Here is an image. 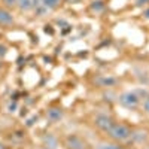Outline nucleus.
I'll use <instances>...</instances> for the list:
<instances>
[{"label":"nucleus","instance_id":"f257e3e1","mask_svg":"<svg viewBox=\"0 0 149 149\" xmlns=\"http://www.w3.org/2000/svg\"><path fill=\"white\" fill-rule=\"evenodd\" d=\"M107 133L112 139L118 142H125L131 137V130L127 125H124V124H116V122L112 125V128Z\"/></svg>","mask_w":149,"mask_h":149},{"label":"nucleus","instance_id":"f03ea898","mask_svg":"<svg viewBox=\"0 0 149 149\" xmlns=\"http://www.w3.org/2000/svg\"><path fill=\"white\" fill-rule=\"evenodd\" d=\"M119 102H121L122 106H125V107H128V109H134V107L139 106L140 98H139V95L136 94V93L128 91V93H124V94L119 97Z\"/></svg>","mask_w":149,"mask_h":149},{"label":"nucleus","instance_id":"7ed1b4c3","mask_svg":"<svg viewBox=\"0 0 149 149\" xmlns=\"http://www.w3.org/2000/svg\"><path fill=\"white\" fill-rule=\"evenodd\" d=\"M95 127L97 128H100L103 131H109L112 128V125L115 124V121L112 119L110 116H106V115H100V116H97L95 118Z\"/></svg>","mask_w":149,"mask_h":149},{"label":"nucleus","instance_id":"20e7f679","mask_svg":"<svg viewBox=\"0 0 149 149\" xmlns=\"http://www.w3.org/2000/svg\"><path fill=\"white\" fill-rule=\"evenodd\" d=\"M14 21V15L6 8H0V27H10Z\"/></svg>","mask_w":149,"mask_h":149},{"label":"nucleus","instance_id":"39448f33","mask_svg":"<svg viewBox=\"0 0 149 149\" xmlns=\"http://www.w3.org/2000/svg\"><path fill=\"white\" fill-rule=\"evenodd\" d=\"M67 143H69V148L70 149H85V142L81 140L76 136H72V137L67 139Z\"/></svg>","mask_w":149,"mask_h":149},{"label":"nucleus","instance_id":"423d86ee","mask_svg":"<svg viewBox=\"0 0 149 149\" xmlns=\"http://www.w3.org/2000/svg\"><path fill=\"white\" fill-rule=\"evenodd\" d=\"M36 0H18V8L21 10H30L33 8H36Z\"/></svg>","mask_w":149,"mask_h":149},{"label":"nucleus","instance_id":"0eeeda50","mask_svg":"<svg viewBox=\"0 0 149 149\" xmlns=\"http://www.w3.org/2000/svg\"><path fill=\"white\" fill-rule=\"evenodd\" d=\"M48 118L51 119L52 122H55V121H58L60 118H61V110L60 109H49L48 110Z\"/></svg>","mask_w":149,"mask_h":149},{"label":"nucleus","instance_id":"6e6552de","mask_svg":"<svg viewBox=\"0 0 149 149\" xmlns=\"http://www.w3.org/2000/svg\"><path fill=\"white\" fill-rule=\"evenodd\" d=\"M42 2H43V6H45V8L52 9V8H55V6L60 3V0H42Z\"/></svg>","mask_w":149,"mask_h":149},{"label":"nucleus","instance_id":"1a4fd4ad","mask_svg":"<svg viewBox=\"0 0 149 149\" xmlns=\"http://www.w3.org/2000/svg\"><path fill=\"white\" fill-rule=\"evenodd\" d=\"M98 149H121V146L115 143H104L102 146H98Z\"/></svg>","mask_w":149,"mask_h":149},{"label":"nucleus","instance_id":"9d476101","mask_svg":"<svg viewBox=\"0 0 149 149\" xmlns=\"http://www.w3.org/2000/svg\"><path fill=\"white\" fill-rule=\"evenodd\" d=\"M3 3H5L6 9L8 8H15V6H18V0H3Z\"/></svg>","mask_w":149,"mask_h":149},{"label":"nucleus","instance_id":"9b49d317","mask_svg":"<svg viewBox=\"0 0 149 149\" xmlns=\"http://www.w3.org/2000/svg\"><path fill=\"white\" fill-rule=\"evenodd\" d=\"M143 106H145V110H146L148 113H149V98H148V100L145 102V104H143Z\"/></svg>","mask_w":149,"mask_h":149},{"label":"nucleus","instance_id":"f8f14e48","mask_svg":"<svg viewBox=\"0 0 149 149\" xmlns=\"http://www.w3.org/2000/svg\"><path fill=\"white\" fill-rule=\"evenodd\" d=\"M5 54H6V48H5V46H0V55L3 57Z\"/></svg>","mask_w":149,"mask_h":149},{"label":"nucleus","instance_id":"ddd939ff","mask_svg":"<svg viewBox=\"0 0 149 149\" xmlns=\"http://www.w3.org/2000/svg\"><path fill=\"white\" fill-rule=\"evenodd\" d=\"M148 2H149V0H137V5H139V6H142L143 3H148Z\"/></svg>","mask_w":149,"mask_h":149},{"label":"nucleus","instance_id":"4468645a","mask_svg":"<svg viewBox=\"0 0 149 149\" xmlns=\"http://www.w3.org/2000/svg\"><path fill=\"white\" fill-rule=\"evenodd\" d=\"M67 3H76V2H79V0H66Z\"/></svg>","mask_w":149,"mask_h":149},{"label":"nucleus","instance_id":"2eb2a0df","mask_svg":"<svg viewBox=\"0 0 149 149\" xmlns=\"http://www.w3.org/2000/svg\"><path fill=\"white\" fill-rule=\"evenodd\" d=\"M145 15H146V17L149 18V9H146V10H145Z\"/></svg>","mask_w":149,"mask_h":149}]
</instances>
